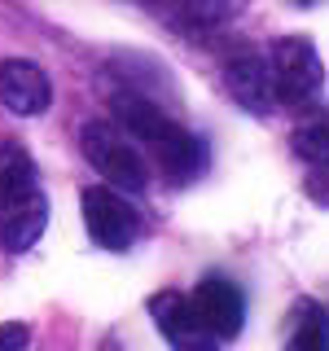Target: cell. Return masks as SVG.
I'll use <instances>...</instances> for the list:
<instances>
[{
    "label": "cell",
    "instance_id": "1",
    "mask_svg": "<svg viewBox=\"0 0 329 351\" xmlns=\"http://www.w3.org/2000/svg\"><path fill=\"white\" fill-rule=\"evenodd\" d=\"M114 119L141 145V154H149V158L158 162V171L167 176L171 184H189L206 171V145L189 128H180L175 119H167L154 101H145V97L119 93L114 97Z\"/></svg>",
    "mask_w": 329,
    "mask_h": 351
},
{
    "label": "cell",
    "instance_id": "2",
    "mask_svg": "<svg viewBox=\"0 0 329 351\" xmlns=\"http://www.w3.org/2000/svg\"><path fill=\"white\" fill-rule=\"evenodd\" d=\"M49 224V197L40 189L36 158L5 141L0 145V241L9 250H31Z\"/></svg>",
    "mask_w": 329,
    "mask_h": 351
},
{
    "label": "cell",
    "instance_id": "3",
    "mask_svg": "<svg viewBox=\"0 0 329 351\" xmlns=\"http://www.w3.org/2000/svg\"><path fill=\"white\" fill-rule=\"evenodd\" d=\"M84 154L97 171L110 180V189H123V193H141L149 184V162L141 145L127 136L119 123H84L80 132Z\"/></svg>",
    "mask_w": 329,
    "mask_h": 351
},
{
    "label": "cell",
    "instance_id": "4",
    "mask_svg": "<svg viewBox=\"0 0 329 351\" xmlns=\"http://www.w3.org/2000/svg\"><path fill=\"white\" fill-rule=\"evenodd\" d=\"M268 71H272V88H277V101L290 106V110H307L321 97V84H325V66H321V53H316L312 40L303 36H285L272 44L268 53Z\"/></svg>",
    "mask_w": 329,
    "mask_h": 351
},
{
    "label": "cell",
    "instance_id": "5",
    "mask_svg": "<svg viewBox=\"0 0 329 351\" xmlns=\"http://www.w3.org/2000/svg\"><path fill=\"white\" fill-rule=\"evenodd\" d=\"M80 202H84L88 237H93L101 250H127L132 241L141 237V215H136V206H132L119 189L97 184V189H84Z\"/></svg>",
    "mask_w": 329,
    "mask_h": 351
},
{
    "label": "cell",
    "instance_id": "6",
    "mask_svg": "<svg viewBox=\"0 0 329 351\" xmlns=\"http://www.w3.org/2000/svg\"><path fill=\"white\" fill-rule=\"evenodd\" d=\"M149 312H154V325H158V334L167 338L175 351H219V338L206 329V321L197 316V307H193L189 294L162 290V294H154Z\"/></svg>",
    "mask_w": 329,
    "mask_h": 351
},
{
    "label": "cell",
    "instance_id": "7",
    "mask_svg": "<svg viewBox=\"0 0 329 351\" xmlns=\"http://www.w3.org/2000/svg\"><path fill=\"white\" fill-rule=\"evenodd\" d=\"M197 316L206 321V329L224 343V338H237L241 325H246V294L237 290V281L219 277V272H211V277L197 281V290L189 294Z\"/></svg>",
    "mask_w": 329,
    "mask_h": 351
},
{
    "label": "cell",
    "instance_id": "8",
    "mask_svg": "<svg viewBox=\"0 0 329 351\" xmlns=\"http://www.w3.org/2000/svg\"><path fill=\"white\" fill-rule=\"evenodd\" d=\"M0 101H5V110H14L22 119L44 114L49 101H53V84H49V75H44V66L27 62V58L0 62Z\"/></svg>",
    "mask_w": 329,
    "mask_h": 351
},
{
    "label": "cell",
    "instance_id": "9",
    "mask_svg": "<svg viewBox=\"0 0 329 351\" xmlns=\"http://www.w3.org/2000/svg\"><path fill=\"white\" fill-rule=\"evenodd\" d=\"M228 93H233V101L246 110V114H272L277 110V88H272V71L268 62L259 58V53H241V58L228 62Z\"/></svg>",
    "mask_w": 329,
    "mask_h": 351
},
{
    "label": "cell",
    "instance_id": "10",
    "mask_svg": "<svg viewBox=\"0 0 329 351\" xmlns=\"http://www.w3.org/2000/svg\"><path fill=\"white\" fill-rule=\"evenodd\" d=\"M285 351H329V316L316 299H303L294 307V325L285 338Z\"/></svg>",
    "mask_w": 329,
    "mask_h": 351
},
{
    "label": "cell",
    "instance_id": "11",
    "mask_svg": "<svg viewBox=\"0 0 329 351\" xmlns=\"http://www.w3.org/2000/svg\"><path fill=\"white\" fill-rule=\"evenodd\" d=\"M250 0H175V14H180L184 27L193 31H206V27H224L233 22Z\"/></svg>",
    "mask_w": 329,
    "mask_h": 351
},
{
    "label": "cell",
    "instance_id": "12",
    "mask_svg": "<svg viewBox=\"0 0 329 351\" xmlns=\"http://www.w3.org/2000/svg\"><path fill=\"white\" fill-rule=\"evenodd\" d=\"M294 154H303L307 162H325L329 158V114H312L303 128H294Z\"/></svg>",
    "mask_w": 329,
    "mask_h": 351
},
{
    "label": "cell",
    "instance_id": "13",
    "mask_svg": "<svg viewBox=\"0 0 329 351\" xmlns=\"http://www.w3.org/2000/svg\"><path fill=\"white\" fill-rule=\"evenodd\" d=\"M27 343H31V329L22 321H5V325H0V351H27Z\"/></svg>",
    "mask_w": 329,
    "mask_h": 351
},
{
    "label": "cell",
    "instance_id": "14",
    "mask_svg": "<svg viewBox=\"0 0 329 351\" xmlns=\"http://www.w3.org/2000/svg\"><path fill=\"white\" fill-rule=\"evenodd\" d=\"M307 197H312V202H321V206H329V158L316 162V171L307 176Z\"/></svg>",
    "mask_w": 329,
    "mask_h": 351
},
{
    "label": "cell",
    "instance_id": "15",
    "mask_svg": "<svg viewBox=\"0 0 329 351\" xmlns=\"http://www.w3.org/2000/svg\"><path fill=\"white\" fill-rule=\"evenodd\" d=\"M294 5H312V0H294Z\"/></svg>",
    "mask_w": 329,
    "mask_h": 351
},
{
    "label": "cell",
    "instance_id": "16",
    "mask_svg": "<svg viewBox=\"0 0 329 351\" xmlns=\"http://www.w3.org/2000/svg\"><path fill=\"white\" fill-rule=\"evenodd\" d=\"M132 5H145V0H132Z\"/></svg>",
    "mask_w": 329,
    "mask_h": 351
}]
</instances>
